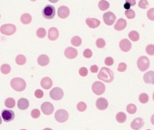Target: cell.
Instances as JSON below:
<instances>
[{
  "mask_svg": "<svg viewBox=\"0 0 154 130\" xmlns=\"http://www.w3.org/2000/svg\"><path fill=\"white\" fill-rule=\"evenodd\" d=\"M41 110L43 112V114L45 115H51L53 111H54V108H53V105L51 103V102H45L42 104L41 106Z\"/></svg>",
  "mask_w": 154,
  "mask_h": 130,
  "instance_id": "8fae6325",
  "label": "cell"
},
{
  "mask_svg": "<svg viewBox=\"0 0 154 130\" xmlns=\"http://www.w3.org/2000/svg\"><path fill=\"white\" fill-rule=\"evenodd\" d=\"M126 25H127L126 21H125V19L121 18V19H119V20L116 22V23L115 24V29H116V31H123L124 29H125Z\"/></svg>",
  "mask_w": 154,
  "mask_h": 130,
  "instance_id": "44dd1931",
  "label": "cell"
},
{
  "mask_svg": "<svg viewBox=\"0 0 154 130\" xmlns=\"http://www.w3.org/2000/svg\"><path fill=\"white\" fill-rule=\"evenodd\" d=\"M37 62L40 66H45L49 64L50 62V59H49V57L46 56V55H41L39 56L38 59H37Z\"/></svg>",
  "mask_w": 154,
  "mask_h": 130,
  "instance_id": "603a6c76",
  "label": "cell"
},
{
  "mask_svg": "<svg viewBox=\"0 0 154 130\" xmlns=\"http://www.w3.org/2000/svg\"><path fill=\"white\" fill-rule=\"evenodd\" d=\"M98 71V66L97 65H93L91 67H90V72L92 73H97Z\"/></svg>",
  "mask_w": 154,
  "mask_h": 130,
  "instance_id": "c3c4849f",
  "label": "cell"
},
{
  "mask_svg": "<svg viewBox=\"0 0 154 130\" xmlns=\"http://www.w3.org/2000/svg\"><path fill=\"white\" fill-rule=\"evenodd\" d=\"M116 119L117 122L119 123H125L126 121V115L124 112H118L116 116Z\"/></svg>",
  "mask_w": 154,
  "mask_h": 130,
  "instance_id": "4316f807",
  "label": "cell"
},
{
  "mask_svg": "<svg viewBox=\"0 0 154 130\" xmlns=\"http://www.w3.org/2000/svg\"><path fill=\"white\" fill-rule=\"evenodd\" d=\"M146 52L147 54L151 55V56H153L154 55V45L153 44H150L146 47Z\"/></svg>",
  "mask_w": 154,
  "mask_h": 130,
  "instance_id": "f35d334b",
  "label": "cell"
},
{
  "mask_svg": "<svg viewBox=\"0 0 154 130\" xmlns=\"http://www.w3.org/2000/svg\"><path fill=\"white\" fill-rule=\"evenodd\" d=\"M119 47H120V49H121L124 52H128V51L131 49V48H132V44H131V42H130L129 40L124 39V40H122L120 41Z\"/></svg>",
  "mask_w": 154,
  "mask_h": 130,
  "instance_id": "5bb4252c",
  "label": "cell"
},
{
  "mask_svg": "<svg viewBox=\"0 0 154 130\" xmlns=\"http://www.w3.org/2000/svg\"><path fill=\"white\" fill-rule=\"evenodd\" d=\"M77 109H78V111H79L83 112V111H85L87 110V104H86L85 102H79V103H78V105H77Z\"/></svg>",
  "mask_w": 154,
  "mask_h": 130,
  "instance_id": "d590c367",
  "label": "cell"
},
{
  "mask_svg": "<svg viewBox=\"0 0 154 130\" xmlns=\"http://www.w3.org/2000/svg\"><path fill=\"white\" fill-rule=\"evenodd\" d=\"M126 110H127V112H128V113H130V114H134V113H136V111H137V107H136L134 104L132 103V104L127 105Z\"/></svg>",
  "mask_w": 154,
  "mask_h": 130,
  "instance_id": "1f68e13d",
  "label": "cell"
},
{
  "mask_svg": "<svg viewBox=\"0 0 154 130\" xmlns=\"http://www.w3.org/2000/svg\"><path fill=\"white\" fill-rule=\"evenodd\" d=\"M1 123H2V119H1V117H0V125H1Z\"/></svg>",
  "mask_w": 154,
  "mask_h": 130,
  "instance_id": "681fc988",
  "label": "cell"
},
{
  "mask_svg": "<svg viewBox=\"0 0 154 130\" xmlns=\"http://www.w3.org/2000/svg\"><path fill=\"white\" fill-rule=\"evenodd\" d=\"M21 22L23 24H29L32 22V16L29 13H23L21 16Z\"/></svg>",
  "mask_w": 154,
  "mask_h": 130,
  "instance_id": "cb8c5ba5",
  "label": "cell"
},
{
  "mask_svg": "<svg viewBox=\"0 0 154 130\" xmlns=\"http://www.w3.org/2000/svg\"><path fill=\"white\" fill-rule=\"evenodd\" d=\"M81 42H82V40L80 37L79 36H74L72 39H71V44L75 47H79L81 45Z\"/></svg>",
  "mask_w": 154,
  "mask_h": 130,
  "instance_id": "f546056e",
  "label": "cell"
},
{
  "mask_svg": "<svg viewBox=\"0 0 154 130\" xmlns=\"http://www.w3.org/2000/svg\"><path fill=\"white\" fill-rule=\"evenodd\" d=\"M92 51L89 49H85L84 50V52H83V56L86 58H90L91 57H92Z\"/></svg>",
  "mask_w": 154,
  "mask_h": 130,
  "instance_id": "60d3db41",
  "label": "cell"
},
{
  "mask_svg": "<svg viewBox=\"0 0 154 130\" xmlns=\"http://www.w3.org/2000/svg\"><path fill=\"white\" fill-rule=\"evenodd\" d=\"M36 35H37L38 38H41V39L44 38L46 36V31H45V29L44 28H39L36 31Z\"/></svg>",
  "mask_w": 154,
  "mask_h": 130,
  "instance_id": "d6a6232c",
  "label": "cell"
},
{
  "mask_svg": "<svg viewBox=\"0 0 154 130\" xmlns=\"http://www.w3.org/2000/svg\"><path fill=\"white\" fill-rule=\"evenodd\" d=\"M0 71L4 74V75H7L10 73L11 71V66L8 64H3L0 67Z\"/></svg>",
  "mask_w": 154,
  "mask_h": 130,
  "instance_id": "4dcf8cb0",
  "label": "cell"
},
{
  "mask_svg": "<svg viewBox=\"0 0 154 130\" xmlns=\"http://www.w3.org/2000/svg\"><path fill=\"white\" fill-rule=\"evenodd\" d=\"M34 95H35V97L36 98H38V99H41V98H42L43 97V92L42 91V90H36L35 91V93H34Z\"/></svg>",
  "mask_w": 154,
  "mask_h": 130,
  "instance_id": "bcb514c9",
  "label": "cell"
},
{
  "mask_svg": "<svg viewBox=\"0 0 154 130\" xmlns=\"http://www.w3.org/2000/svg\"><path fill=\"white\" fill-rule=\"evenodd\" d=\"M64 54H65V57L68 59H73L78 56V50L76 49L72 48V47H69V48H67L65 49Z\"/></svg>",
  "mask_w": 154,
  "mask_h": 130,
  "instance_id": "7c38bea8",
  "label": "cell"
},
{
  "mask_svg": "<svg viewBox=\"0 0 154 130\" xmlns=\"http://www.w3.org/2000/svg\"><path fill=\"white\" fill-rule=\"evenodd\" d=\"M98 7H99L100 10L106 11V10H107L109 8V3L107 1H105V0H101L98 3Z\"/></svg>",
  "mask_w": 154,
  "mask_h": 130,
  "instance_id": "83f0119b",
  "label": "cell"
},
{
  "mask_svg": "<svg viewBox=\"0 0 154 130\" xmlns=\"http://www.w3.org/2000/svg\"><path fill=\"white\" fill-rule=\"evenodd\" d=\"M43 130H52V129H44Z\"/></svg>",
  "mask_w": 154,
  "mask_h": 130,
  "instance_id": "f907efd6",
  "label": "cell"
},
{
  "mask_svg": "<svg viewBox=\"0 0 154 130\" xmlns=\"http://www.w3.org/2000/svg\"><path fill=\"white\" fill-rule=\"evenodd\" d=\"M59 37V31L55 27H51L48 32V38L51 40H56Z\"/></svg>",
  "mask_w": 154,
  "mask_h": 130,
  "instance_id": "ac0fdd59",
  "label": "cell"
},
{
  "mask_svg": "<svg viewBox=\"0 0 154 130\" xmlns=\"http://www.w3.org/2000/svg\"><path fill=\"white\" fill-rule=\"evenodd\" d=\"M139 101H140V102H142V103H143V104L147 103L148 101H149V96H148V94H147V93H142V94L139 96Z\"/></svg>",
  "mask_w": 154,
  "mask_h": 130,
  "instance_id": "836d02e7",
  "label": "cell"
},
{
  "mask_svg": "<svg viewBox=\"0 0 154 130\" xmlns=\"http://www.w3.org/2000/svg\"><path fill=\"white\" fill-rule=\"evenodd\" d=\"M97 77L101 81H104L106 83H111L114 80V72L107 67H103L100 69Z\"/></svg>",
  "mask_w": 154,
  "mask_h": 130,
  "instance_id": "6da1fadb",
  "label": "cell"
},
{
  "mask_svg": "<svg viewBox=\"0 0 154 130\" xmlns=\"http://www.w3.org/2000/svg\"><path fill=\"white\" fill-rule=\"evenodd\" d=\"M128 36H129L130 40H133V41H138L139 39H140V35H139V33H138L136 31H130Z\"/></svg>",
  "mask_w": 154,
  "mask_h": 130,
  "instance_id": "484cf974",
  "label": "cell"
},
{
  "mask_svg": "<svg viewBox=\"0 0 154 130\" xmlns=\"http://www.w3.org/2000/svg\"><path fill=\"white\" fill-rule=\"evenodd\" d=\"M103 19H104V22L106 25H112L115 23L116 17L115 13H113L112 12H106L103 15Z\"/></svg>",
  "mask_w": 154,
  "mask_h": 130,
  "instance_id": "9c48e42d",
  "label": "cell"
},
{
  "mask_svg": "<svg viewBox=\"0 0 154 130\" xmlns=\"http://www.w3.org/2000/svg\"><path fill=\"white\" fill-rule=\"evenodd\" d=\"M143 125H144L143 120L141 119V118H137V119H135L134 120L132 121V123H131V128L134 130H140L143 127Z\"/></svg>",
  "mask_w": 154,
  "mask_h": 130,
  "instance_id": "2e32d148",
  "label": "cell"
},
{
  "mask_svg": "<svg viewBox=\"0 0 154 130\" xmlns=\"http://www.w3.org/2000/svg\"><path fill=\"white\" fill-rule=\"evenodd\" d=\"M41 85L45 90H48V89L51 88V86H52V81H51V79L50 77H44L41 81Z\"/></svg>",
  "mask_w": 154,
  "mask_h": 130,
  "instance_id": "d6986e66",
  "label": "cell"
},
{
  "mask_svg": "<svg viewBox=\"0 0 154 130\" xmlns=\"http://www.w3.org/2000/svg\"><path fill=\"white\" fill-rule=\"evenodd\" d=\"M5 105L8 109H13L15 106V101H14V99H13V98H7L5 101Z\"/></svg>",
  "mask_w": 154,
  "mask_h": 130,
  "instance_id": "d4e9b609",
  "label": "cell"
},
{
  "mask_svg": "<svg viewBox=\"0 0 154 130\" xmlns=\"http://www.w3.org/2000/svg\"><path fill=\"white\" fill-rule=\"evenodd\" d=\"M55 13H56L55 8H54V6L51 5V4L46 5L42 10V16L49 20L53 19L55 17Z\"/></svg>",
  "mask_w": 154,
  "mask_h": 130,
  "instance_id": "277c9868",
  "label": "cell"
},
{
  "mask_svg": "<svg viewBox=\"0 0 154 130\" xmlns=\"http://www.w3.org/2000/svg\"><path fill=\"white\" fill-rule=\"evenodd\" d=\"M148 5H149V3H148V1H146V0H141V1L139 2V6H140L141 8H143V9L147 8Z\"/></svg>",
  "mask_w": 154,
  "mask_h": 130,
  "instance_id": "7bdbcfd3",
  "label": "cell"
},
{
  "mask_svg": "<svg viewBox=\"0 0 154 130\" xmlns=\"http://www.w3.org/2000/svg\"><path fill=\"white\" fill-rule=\"evenodd\" d=\"M1 119L5 122L12 121L14 119V112L11 110H4L1 114Z\"/></svg>",
  "mask_w": 154,
  "mask_h": 130,
  "instance_id": "30bf717a",
  "label": "cell"
},
{
  "mask_svg": "<svg viewBox=\"0 0 154 130\" xmlns=\"http://www.w3.org/2000/svg\"><path fill=\"white\" fill-rule=\"evenodd\" d=\"M137 66L140 69V71H146L149 67H150V60L147 57H141L139 58V59L137 60Z\"/></svg>",
  "mask_w": 154,
  "mask_h": 130,
  "instance_id": "3957f363",
  "label": "cell"
},
{
  "mask_svg": "<svg viewBox=\"0 0 154 130\" xmlns=\"http://www.w3.org/2000/svg\"><path fill=\"white\" fill-rule=\"evenodd\" d=\"M58 15L61 19L67 18L69 15V7H67L65 5L60 6L59 9H58Z\"/></svg>",
  "mask_w": 154,
  "mask_h": 130,
  "instance_id": "4fadbf2b",
  "label": "cell"
},
{
  "mask_svg": "<svg viewBox=\"0 0 154 130\" xmlns=\"http://www.w3.org/2000/svg\"><path fill=\"white\" fill-rule=\"evenodd\" d=\"M136 4V1H134V0H133V1H125V4H124V7L126 9V10H129L130 8H131V6H134V5H135Z\"/></svg>",
  "mask_w": 154,
  "mask_h": 130,
  "instance_id": "74e56055",
  "label": "cell"
},
{
  "mask_svg": "<svg viewBox=\"0 0 154 130\" xmlns=\"http://www.w3.org/2000/svg\"><path fill=\"white\" fill-rule=\"evenodd\" d=\"M126 68H127V66H126L125 63H120V64L118 65L117 70H118L119 72H125V71L126 70Z\"/></svg>",
  "mask_w": 154,
  "mask_h": 130,
  "instance_id": "b9f144b4",
  "label": "cell"
},
{
  "mask_svg": "<svg viewBox=\"0 0 154 130\" xmlns=\"http://www.w3.org/2000/svg\"><path fill=\"white\" fill-rule=\"evenodd\" d=\"M40 115H41V113H40V111H39L38 109H34V110H32V112H31V116H32V118H33V119H38V118L40 117Z\"/></svg>",
  "mask_w": 154,
  "mask_h": 130,
  "instance_id": "ab89813d",
  "label": "cell"
},
{
  "mask_svg": "<svg viewBox=\"0 0 154 130\" xmlns=\"http://www.w3.org/2000/svg\"><path fill=\"white\" fill-rule=\"evenodd\" d=\"M86 23L88 27L95 29L100 25V21L98 19H96V18H88L86 20Z\"/></svg>",
  "mask_w": 154,
  "mask_h": 130,
  "instance_id": "e0dca14e",
  "label": "cell"
},
{
  "mask_svg": "<svg viewBox=\"0 0 154 130\" xmlns=\"http://www.w3.org/2000/svg\"><path fill=\"white\" fill-rule=\"evenodd\" d=\"M96 45H97V47L98 49H102V48H104V47L106 46V41H105V40H104V39L99 38V39H97V41H96Z\"/></svg>",
  "mask_w": 154,
  "mask_h": 130,
  "instance_id": "e575fe53",
  "label": "cell"
},
{
  "mask_svg": "<svg viewBox=\"0 0 154 130\" xmlns=\"http://www.w3.org/2000/svg\"><path fill=\"white\" fill-rule=\"evenodd\" d=\"M125 15H126V17H127L128 19H134V18L135 17V12H134V10H132V9L126 10V11L125 12Z\"/></svg>",
  "mask_w": 154,
  "mask_h": 130,
  "instance_id": "8d00e7d4",
  "label": "cell"
},
{
  "mask_svg": "<svg viewBox=\"0 0 154 130\" xmlns=\"http://www.w3.org/2000/svg\"><path fill=\"white\" fill-rule=\"evenodd\" d=\"M10 84H11V87L16 92H23L26 88V83L22 78H17V77L13 78L11 80Z\"/></svg>",
  "mask_w": 154,
  "mask_h": 130,
  "instance_id": "7a4b0ae2",
  "label": "cell"
},
{
  "mask_svg": "<svg viewBox=\"0 0 154 130\" xmlns=\"http://www.w3.org/2000/svg\"><path fill=\"white\" fill-rule=\"evenodd\" d=\"M88 74V69L86 67H81L79 69V75L81 76H87Z\"/></svg>",
  "mask_w": 154,
  "mask_h": 130,
  "instance_id": "f6af8a7d",
  "label": "cell"
},
{
  "mask_svg": "<svg viewBox=\"0 0 154 130\" xmlns=\"http://www.w3.org/2000/svg\"><path fill=\"white\" fill-rule=\"evenodd\" d=\"M143 80L146 84H154V72L153 71H149L147 72L144 76H143Z\"/></svg>",
  "mask_w": 154,
  "mask_h": 130,
  "instance_id": "ffe728a7",
  "label": "cell"
},
{
  "mask_svg": "<svg viewBox=\"0 0 154 130\" xmlns=\"http://www.w3.org/2000/svg\"><path fill=\"white\" fill-rule=\"evenodd\" d=\"M15 62H16V64L19 65V66H23V65H24L25 62H26V58H25L23 55H18V56L15 58Z\"/></svg>",
  "mask_w": 154,
  "mask_h": 130,
  "instance_id": "f1b7e54d",
  "label": "cell"
},
{
  "mask_svg": "<svg viewBox=\"0 0 154 130\" xmlns=\"http://www.w3.org/2000/svg\"><path fill=\"white\" fill-rule=\"evenodd\" d=\"M148 130H151V129H148Z\"/></svg>",
  "mask_w": 154,
  "mask_h": 130,
  "instance_id": "f5cc1de1",
  "label": "cell"
},
{
  "mask_svg": "<svg viewBox=\"0 0 154 130\" xmlns=\"http://www.w3.org/2000/svg\"><path fill=\"white\" fill-rule=\"evenodd\" d=\"M16 31V27L14 24H4L0 27V32L4 35H12Z\"/></svg>",
  "mask_w": 154,
  "mask_h": 130,
  "instance_id": "8992f818",
  "label": "cell"
},
{
  "mask_svg": "<svg viewBox=\"0 0 154 130\" xmlns=\"http://www.w3.org/2000/svg\"><path fill=\"white\" fill-rule=\"evenodd\" d=\"M147 16L150 20L153 21L154 20V9H150L147 13Z\"/></svg>",
  "mask_w": 154,
  "mask_h": 130,
  "instance_id": "7dc6e473",
  "label": "cell"
},
{
  "mask_svg": "<svg viewBox=\"0 0 154 130\" xmlns=\"http://www.w3.org/2000/svg\"><path fill=\"white\" fill-rule=\"evenodd\" d=\"M21 130H26V129H21Z\"/></svg>",
  "mask_w": 154,
  "mask_h": 130,
  "instance_id": "816d5d0a",
  "label": "cell"
},
{
  "mask_svg": "<svg viewBox=\"0 0 154 130\" xmlns=\"http://www.w3.org/2000/svg\"><path fill=\"white\" fill-rule=\"evenodd\" d=\"M63 95H64V93H63L62 89L60 88V87H55V88H53V89L51 91V93H50L51 98L52 100H54V101H60V100H61L62 97H63Z\"/></svg>",
  "mask_w": 154,
  "mask_h": 130,
  "instance_id": "ba28073f",
  "label": "cell"
},
{
  "mask_svg": "<svg viewBox=\"0 0 154 130\" xmlns=\"http://www.w3.org/2000/svg\"><path fill=\"white\" fill-rule=\"evenodd\" d=\"M92 91L97 95H101L106 91V86L102 82H95L92 85Z\"/></svg>",
  "mask_w": 154,
  "mask_h": 130,
  "instance_id": "52a82bcc",
  "label": "cell"
},
{
  "mask_svg": "<svg viewBox=\"0 0 154 130\" xmlns=\"http://www.w3.org/2000/svg\"><path fill=\"white\" fill-rule=\"evenodd\" d=\"M105 64H106V66H112V65L114 64V59H113V58L107 57V58L105 59Z\"/></svg>",
  "mask_w": 154,
  "mask_h": 130,
  "instance_id": "ee69618b",
  "label": "cell"
},
{
  "mask_svg": "<svg viewBox=\"0 0 154 130\" xmlns=\"http://www.w3.org/2000/svg\"><path fill=\"white\" fill-rule=\"evenodd\" d=\"M69 119V113L65 110H59L55 112V120L60 123H64Z\"/></svg>",
  "mask_w": 154,
  "mask_h": 130,
  "instance_id": "5b68a950",
  "label": "cell"
},
{
  "mask_svg": "<svg viewBox=\"0 0 154 130\" xmlns=\"http://www.w3.org/2000/svg\"><path fill=\"white\" fill-rule=\"evenodd\" d=\"M17 106H18V108H19L20 110L24 111V110H26V109L29 107V102H28V100L25 99V98H21V99L17 102Z\"/></svg>",
  "mask_w": 154,
  "mask_h": 130,
  "instance_id": "7402d4cb",
  "label": "cell"
},
{
  "mask_svg": "<svg viewBox=\"0 0 154 130\" xmlns=\"http://www.w3.org/2000/svg\"><path fill=\"white\" fill-rule=\"evenodd\" d=\"M96 105H97V108L98 110L104 111V110H106L107 109V107H108V102L105 98H99V99L97 100Z\"/></svg>",
  "mask_w": 154,
  "mask_h": 130,
  "instance_id": "9a60e30c",
  "label": "cell"
}]
</instances>
